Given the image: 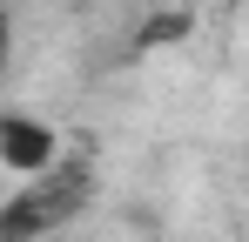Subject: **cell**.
I'll use <instances>...</instances> for the list:
<instances>
[{"instance_id": "6da1fadb", "label": "cell", "mask_w": 249, "mask_h": 242, "mask_svg": "<svg viewBox=\"0 0 249 242\" xmlns=\"http://www.w3.org/2000/svg\"><path fill=\"white\" fill-rule=\"evenodd\" d=\"M88 202V161H61L54 175H41V182H14V195H7V208H0V242H34L47 236V229H61L74 208Z\"/></svg>"}, {"instance_id": "7a4b0ae2", "label": "cell", "mask_w": 249, "mask_h": 242, "mask_svg": "<svg viewBox=\"0 0 249 242\" xmlns=\"http://www.w3.org/2000/svg\"><path fill=\"white\" fill-rule=\"evenodd\" d=\"M61 135H54V121L27 115V108H7L0 115V168L14 175V182H41L61 168Z\"/></svg>"}, {"instance_id": "3957f363", "label": "cell", "mask_w": 249, "mask_h": 242, "mask_svg": "<svg viewBox=\"0 0 249 242\" xmlns=\"http://www.w3.org/2000/svg\"><path fill=\"white\" fill-rule=\"evenodd\" d=\"M189 34V14H155V27H142V47H162V40Z\"/></svg>"}]
</instances>
